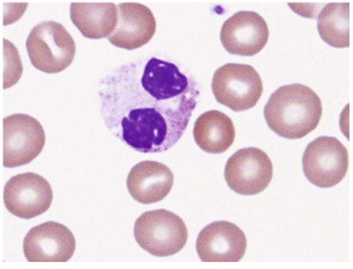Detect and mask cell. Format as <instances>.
Wrapping results in <instances>:
<instances>
[{"instance_id": "obj_16", "label": "cell", "mask_w": 353, "mask_h": 269, "mask_svg": "<svg viewBox=\"0 0 353 269\" xmlns=\"http://www.w3.org/2000/svg\"><path fill=\"white\" fill-rule=\"evenodd\" d=\"M196 146L208 154H223L234 143L233 121L218 110L203 112L193 127Z\"/></svg>"}, {"instance_id": "obj_4", "label": "cell", "mask_w": 353, "mask_h": 269, "mask_svg": "<svg viewBox=\"0 0 353 269\" xmlns=\"http://www.w3.org/2000/svg\"><path fill=\"white\" fill-rule=\"evenodd\" d=\"M134 235L143 250L161 258L179 253L188 239L184 220L166 210L143 213L134 223Z\"/></svg>"}, {"instance_id": "obj_8", "label": "cell", "mask_w": 353, "mask_h": 269, "mask_svg": "<svg viewBox=\"0 0 353 269\" xmlns=\"http://www.w3.org/2000/svg\"><path fill=\"white\" fill-rule=\"evenodd\" d=\"M273 178V164L265 151L241 149L230 156L225 168V179L234 192L254 196L263 192Z\"/></svg>"}, {"instance_id": "obj_10", "label": "cell", "mask_w": 353, "mask_h": 269, "mask_svg": "<svg viewBox=\"0 0 353 269\" xmlns=\"http://www.w3.org/2000/svg\"><path fill=\"white\" fill-rule=\"evenodd\" d=\"M77 241L65 225L47 221L28 231L23 254L28 262H67L73 258Z\"/></svg>"}, {"instance_id": "obj_12", "label": "cell", "mask_w": 353, "mask_h": 269, "mask_svg": "<svg viewBox=\"0 0 353 269\" xmlns=\"http://www.w3.org/2000/svg\"><path fill=\"white\" fill-rule=\"evenodd\" d=\"M246 250V235L230 221L210 223L196 239V253L203 262H239Z\"/></svg>"}, {"instance_id": "obj_2", "label": "cell", "mask_w": 353, "mask_h": 269, "mask_svg": "<svg viewBox=\"0 0 353 269\" xmlns=\"http://www.w3.org/2000/svg\"><path fill=\"white\" fill-rule=\"evenodd\" d=\"M322 101L307 86L294 83L277 89L265 104L268 127L281 137L300 139L319 127Z\"/></svg>"}, {"instance_id": "obj_7", "label": "cell", "mask_w": 353, "mask_h": 269, "mask_svg": "<svg viewBox=\"0 0 353 269\" xmlns=\"http://www.w3.org/2000/svg\"><path fill=\"white\" fill-rule=\"evenodd\" d=\"M46 144V134L38 119L26 114L4 119V166L17 168L34 161Z\"/></svg>"}, {"instance_id": "obj_13", "label": "cell", "mask_w": 353, "mask_h": 269, "mask_svg": "<svg viewBox=\"0 0 353 269\" xmlns=\"http://www.w3.org/2000/svg\"><path fill=\"white\" fill-rule=\"evenodd\" d=\"M119 25L108 37L109 43L123 50H139L150 43L156 33V19L150 8L137 3H123L117 6Z\"/></svg>"}, {"instance_id": "obj_14", "label": "cell", "mask_w": 353, "mask_h": 269, "mask_svg": "<svg viewBox=\"0 0 353 269\" xmlns=\"http://www.w3.org/2000/svg\"><path fill=\"white\" fill-rule=\"evenodd\" d=\"M174 176L165 164L144 161L131 169L127 188L130 196L141 204H154L168 197L173 188Z\"/></svg>"}, {"instance_id": "obj_5", "label": "cell", "mask_w": 353, "mask_h": 269, "mask_svg": "<svg viewBox=\"0 0 353 269\" xmlns=\"http://www.w3.org/2000/svg\"><path fill=\"white\" fill-rule=\"evenodd\" d=\"M212 92L220 104L240 112L256 106L263 92L262 80L252 66L227 63L215 70Z\"/></svg>"}, {"instance_id": "obj_15", "label": "cell", "mask_w": 353, "mask_h": 269, "mask_svg": "<svg viewBox=\"0 0 353 269\" xmlns=\"http://www.w3.org/2000/svg\"><path fill=\"white\" fill-rule=\"evenodd\" d=\"M70 19L85 38L97 40L115 31L119 10L112 3H73Z\"/></svg>"}, {"instance_id": "obj_17", "label": "cell", "mask_w": 353, "mask_h": 269, "mask_svg": "<svg viewBox=\"0 0 353 269\" xmlns=\"http://www.w3.org/2000/svg\"><path fill=\"white\" fill-rule=\"evenodd\" d=\"M319 33L323 41L334 48L350 46V4L332 3L319 13Z\"/></svg>"}, {"instance_id": "obj_18", "label": "cell", "mask_w": 353, "mask_h": 269, "mask_svg": "<svg viewBox=\"0 0 353 269\" xmlns=\"http://www.w3.org/2000/svg\"><path fill=\"white\" fill-rule=\"evenodd\" d=\"M4 88L8 89L19 81L23 74V65L16 47L8 40H4Z\"/></svg>"}, {"instance_id": "obj_11", "label": "cell", "mask_w": 353, "mask_h": 269, "mask_svg": "<svg viewBox=\"0 0 353 269\" xmlns=\"http://www.w3.org/2000/svg\"><path fill=\"white\" fill-rule=\"evenodd\" d=\"M220 39L228 53L254 57L268 43V25L256 12L240 11L223 23Z\"/></svg>"}, {"instance_id": "obj_3", "label": "cell", "mask_w": 353, "mask_h": 269, "mask_svg": "<svg viewBox=\"0 0 353 269\" xmlns=\"http://www.w3.org/2000/svg\"><path fill=\"white\" fill-rule=\"evenodd\" d=\"M27 53L34 68L43 73H60L75 58L77 45L61 23L47 20L32 30L26 41Z\"/></svg>"}, {"instance_id": "obj_9", "label": "cell", "mask_w": 353, "mask_h": 269, "mask_svg": "<svg viewBox=\"0 0 353 269\" xmlns=\"http://www.w3.org/2000/svg\"><path fill=\"white\" fill-rule=\"evenodd\" d=\"M52 203V186L38 173H20L5 185V208L21 219H33L43 215L50 210Z\"/></svg>"}, {"instance_id": "obj_1", "label": "cell", "mask_w": 353, "mask_h": 269, "mask_svg": "<svg viewBox=\"0 0 353 269\" xmlns=\"http://www.w3.org/2000/svg\"><path fill=\"white\" fill-rule=\"evenodd\" d=\"M101 115L115 137L142 154L171 149L199 100L193 75L174 62L149 58L119 66L101 81Z\"/></svg>"}, {"instance_id": "obj_6", "label": "cell", "mask_w": 353, "mask_h": 269, "mask_svg": "<svg viewBox=\"0 0 353 269\" xmlns=\"http://www.w3.org/2000/svg\"><path fill=\"white\" fill-rule=\"evenodd\" d=\"M347 169L349 154L336 137H319L304 151V175L317 188H334L344 179Z\"/></svg>"}]
</instances>
